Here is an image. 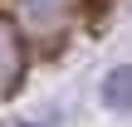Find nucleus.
I'll list each match as a JSON object with an SVG mask.
<instances>
[{
	"instance_id": "1",
	"label": "nucleus",
	"mask_w": 132,
	"mask_h": 127,
	"mask_svg": "<svg viewBox=\"0 0 132 127\" xmlns=\"http://www.w3.org/2000/svg\"><path fill=\"white\" fill-rule=\"evenodd\" d=\"M83 10H88V0H5V15L15 20L24 44H39V49L64 44L78 29Z\"/></svg>"
},
{
	"instance_id": "2",
	"label": "nucleus",
	"mask_w": 132,
	"mask_h": 127,
	"mask_svg": "<svg viewBox=\"0 0 132 127\" xmlns=\"http://www.w3.org/2000/svg\"><path fill=\"white\" fill-rule=\"evenodd\" d=\"M24 64H29V54H24V34H20L15 20L0 10V93H15V83L24 78Z\"/></svg>"
},
{
	"instance_id": "3",
	"label": "nucleus",
	"mask_w": 132,
	"mask_h": 127,
	"mask_svg": "<svg viewBox=\"0 0 132 127\" xmlns=\"http://www.w3.org/2000/svg\"><path fill=\"white\" fill-rule=\"evenodd\" d=\"M103 103L118 108V113H132V64H118L103 78Z\"/></svg>"
},
{
	"instance_id": "4",
	"label": "nucleus",
	"mask_w": 132,
	"mask_h": 127,
	"mask_svg": "<svg viewBox=\"0 0 132 127\" xmlns=\"http://www.w3.org/2000/svg\"><path fill=\"white\" fill-rule=\"evenodd\" d=\"M24 127H34V122H24Z\"/></svg>"
}]
</instances>
